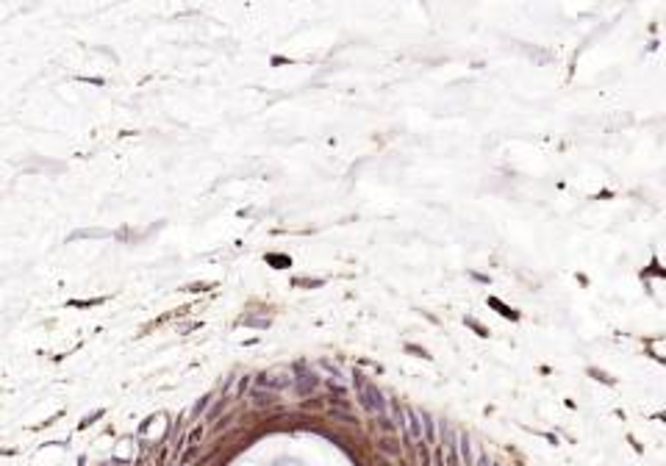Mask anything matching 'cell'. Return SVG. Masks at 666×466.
Segmentation results:
<instances>
[{
    "label": "cell",
    "mask_w": 666,
    "mask_h": 466,
    "mask_svg": "<svg viewBox=\"0 0 666 466\" xmlns=\"http://www.w3.org/2000/svg\"><path fill=\"white\" fill-rule=\"evenodd\" d=\"M194 452H197V450H194V447H189V450H186L184 455L178 458V463H181V466H189V461H192V458H194Z\"/></svg>",
    "instance_id": "obj_6"
},
{
    "label": "cell",
    "mask_w": 666,
    "mask_h": 466,
    "mask_svg": "<svg viewBox=\"0 0 666 466\" xmlns=\"http://www.w3.org/2000/svg\"><path fill=\"white\" fill-rule=\"evenodd\" d=\"M497 466H500V463H497Z\"/></svg>",
    "instance_id": "obj_11"
},
{
    "label": "cell",
    "mask_w": 666,
    "mask_h": 466,
    "mask_svg": "<svg viewBox=\"0 0 666 466\" xmlns=\"http://www.w3.org/2000/svg\"><path fill=\"white\" fill-rule=\"evenodd\" d=\"M392 411H394V422H397V427H403V422H405V411L400 408L397 403H392Z\"/></svg>",
    "instance_id": "obj_5"
},
{
    "label": "cell",
    "mask_w": 666,
    "mask_h": 466,
    "mask_svg": "<svg viewBox=\"0 0 666 466\" xmlns=\"http://www.w3.org/2000/svg\"><path fill=\"white\" fill-rule=\"evenodd\" d=\"M419 422H422V439H425V444H433V439H436V422H433V416H430L428 411H422V414H419Z\"/></svg>",
    "instance_id": "obj_2"
},
{
    "label": "cell",
    "mask_w": 666,
    "mask_h": 466,
    "mask_svg": "<svg viewBox=\"0 0 666 466\" xmlns=\"http://www.w3.org/2000/svg\"><path fill=\"white\" fill-rule=\"evenodd\" d=\"M492 308H497V311H503L505 316H511V319H516V314H514V311H511V308H505V305H500L497 300H492Z\"/></svg>",
    "instance_id": "obj_7"
},
{
    "label": "cell",
    "mask_w": 666,
    "mask_h": 466,
    "mask_svg": "<svg viewBox=\"0 0 666 466\" xmlns=\"http://www.w3.org/2000/svg\"><path fill=\"white\" fill-rule=\"evenodd\" d=\"M358 397H361V405L369 411V414H386V397L380 394V388H375L372 383H358Z\"/></svg>",
    "instance_id": "obj_1"
},
{
    "label": "cell",
    "mask_w": 666,
    "mask_h": 466,
    "mask_svg": "<svg viewBox=\"0 0 666 466\" xmlns=\"http://www.w3.org/2000/svg\"><path fill=\"white\" fill-rule=\"evenodd\" d=\"M433 458H436V466H444V455H441L439 450H436V455H433Z\"/></svg>",
    "instance_id": "obj_9"
},
{
    "label": "cell",
    "mask_w": 666,
    "mask_h": 466,
    "mask_svg": "<svg viewBox=\"0 0 666 466\" xmlns=\"http://www.w3.org/2000/svg\"><path fill=\"white\" fill-rule=\"evenodd\" d=\"M405 422H408V430H411V439L419 441L422 439V422H419V414L414 408H405Z\"/></svg>",
    "instance_id": "obj_3"
},
{
    "label": "cell",
    "mask_w": 666,
    "mask_h": 466,
    "mask_svg": "<svg viewBox=\"0 0 666 466\" xmlns=\"http://www.w3.org/2000/svg\"><path fill=\"white\" fill-rule=\"evenodd\" d=\"M458 452H461L464 463H472V444H469V436H461V439H458Z\"/></svg>",
    "instance_id": "obj_4"
},
{
    "label": "cell",
    "mask_w": 666,
    "mask_h": 466,
    "mask_svg": "<svg viewBox=\"0 0 666 466\" xmlns=\"http://www.w3.org/2000/svg\"><path fill=\"white\" fill-rule=\"evenodd\" d=\"M380 427H383V430H389V433H392V430H394V424H392V422L386 419V416L380 414Z\"/></svg>",
    "instance_id": "obj_8"
},
{
    "label": "cell",
    "mask_w": 666,
    "mask_h": 466,
    "mask_svg": "<svg viewBox=\"0 0 666 466\" xmlns=\"http://www.w3.org/2000/svg\"><path fill=\"white\" fill-rule=\"evenodd\" d=\"M477 466H494V463H492V461H488V458H486V455H480V461H477Z\"/></svg>",
    "instance_id": "obj_10"
}]
</instances>
